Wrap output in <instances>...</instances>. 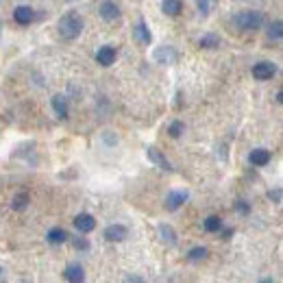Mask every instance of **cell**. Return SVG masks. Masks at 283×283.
I'll list each match as a JSON object with an SVG mask.
<instances>
[{"instance_id":"9a60e30c","label":"cell","mask_w":283,"mask_h":283,"mask_svg":"<svg viewBox=\"0 0 283 283\" xmlns=\"http://www.w3.org/2000/svg\"><path fill=\"white\" fill-rule=\"evenodd\" d=\"M100 18H102V20H107V22L118 20V18H120V9H118V5H113V3H102V5H100Z\"/></svg>"},{"instance_id":"4fadbf2b","label":"cell","mask_w":283,"mask_h":283,"mask_svg":"<svg viewBox=\"0 0 283 283\" xmlns=\"http://www.w3.org/2000/svg\"><path fill=\"white\" fill-rule=\"evenodd\" d=\"M53 109H55V113H57V116H59L61 120H68L70 107H68V100H66V96H61V94L53 96Z\"/></svg>"},{"instance_id":"44dd1931","label":"cell","mask_w":283,"mask_h":283,"mask_svg":"<svg viewBox=\"0 0 283 283\" xmlns=\"http://www.w3.org/2000/svg\"><path fill=\"white\" fill-rule=\"evenodd\" d=\"M207 255H209V250L205 246H194L190 253H188V260L194 262V264H198V262H205Z\"/></svg>"},{"instance_id":"f546056e","label":"cell","mask_w":283,"mask_h":283,"mask_svg":"<svg viewBox=\"0 0 283 283\" xmlns=\"http://www.w3.org/2000/svg\"><path fill=\"white\" fill-rule=\"evenodd\" d=\"M0 279H3V266H0Z\"/></svg>"},{"instance_id":"9c48e42d","label":"cell","mask_w":283,"mask_h":283,"mask_svg":"<svg viewBox=\"0 0 283 283\" xmlns=\"http://www.w3.org/2000/svg\"><path fill=\"white\" fill-rule=\"evenodd\" d=\"M126 236H128V231L124 224H109L107 229H105V240L107 242H122Z\"/></svg>"},{"instance_id":"2e32d148","label":"cell","mask_w":283,"mask_h":283,"mask_svg":"<svg viewBox=\"0 0 283 283\" xmlns=\"http://www.w3.org/2000/svg\"><path fill=\"white\" fill-rule=\"evenodd\" d=\"M70 236H68V231L66 229H61V226H53L50 231L46 233V240L50 242V244H63Z\"/></svg>"},{"instance_id":"83f0119b","label":"cell","mask_w":283,"mask_h":283,"mask_svg":"<svg viewBox=\"0 0 283 283\" xmlns=\"http://www.w3.org/2000/svg\"><path fill=\"white\" fill-rule=\"evenodd\" d=\"M268 198L272 200V203L279 205V203H281V190H279V188H277V190H270V192H268Z\"/></svg>"},{"instance_id":"ac0fdd59","label":"cell","mask_w":283,"mask_h":283,"mask_svg":"<svg viewBox=\"0 0 283 283\" xmlns=\"http://www.w3.org/2000/svg\"><path fill=\"white\" fill-rule=\"evenodd\" d=\"M161 11L174 18V15H179L183 11V3L181 0H164V3H161Z\"/></svg>"},{"instance_id":"5bb4252c","label":"cell","mask_w":283,"mask_h":283,"mask_svg":"<svg viewBox=\"0 0 283 283\" xmlns=\"http://www.w3.org/2000/svg\"><path fill=\"white\" fill-rule=\"evenodd\" d=\"M146 157L152 161V164H157L161 170H168V172H170V170H172V166H170V161L164 157V155H161V150H157V148H146Z\"/></svg>"},{"instance_id":"d4e9b609","label":"cell","mask_w":283,"mask_h":283,"mask_svg":"<svg viewBox=\"0 0 283 283\" xmlns=\"http://www.w3.org/2000/svg\"><path fill=\"white\" fill-rule=\"evenodd\" d=\"M214 3H216V0H198V9H200V13H203V15H207L209 11H212Z\"/></svg>"},{"instance_id":"277c9868","label":"cell","mask_w":283,"mask_h":283,"mask_svg":"<svg viewBox=\"0 0 283 283\" xmlns=\"http://www.w3.org/2000/svg\"><path fill=\"white\" fill-rule=\"evenodd\" d=\"M176 59H179V55L172 46H161L155 50V61L161 66H172V63H176Z\"/></svg>"},{"instance_id":"ba28073f","label":"cell","mask_w":283,"mask_h":283,"mask_svg":"<svg viewBox=\"0 0 283 283\" xmlns=\"http://www.w3.org/2000/svg\"><path fill=\"white\" fill-rule=\"evenodd\" d=\"M116 55H118V50L113 46H102V48H98V53H96V61H98L100 66L109 68L111 63H116Z\"/></svg>"},{"instance_id":"5b68a950","label":"cell","mask_w":283,"mask_h":283,"mask_svg":"<svg viewBox=\"0 0 283 283\" xmlns=\"http://www.w3.org/2000/svg\"><path fill=\"white\" fill-rule=\"evenodd\" d=\"M274 72H277L274 63H270V61H260V63H255V68H253V76L257 81H268V79L274 76Z\"/></svg>"},{"instance_id":"d6986e66","label":"cell","mask_w":283,"mask_h":283,"mask_svg":"<svg viewBox=\"0 0 283 283\" xmlns=\"http://www.w3.org/2000/svg\"><path fill=\"white\" fill-rule=\"evenodd\" d=\"M29 192H18L15 196L11 198V209L13 212H24V209L29 207Z\"/></svg>"},{"instance_id":"6da1fadb","label":"cell","mask_w":283,"mask_h":283,"mask_svg":"<svg viewBox=\"0 0 283 283\" xmlns=\"http://www.w3.org/2000/svg\"><path fill=\"white\" fill-rule=\"evenodd\" d=\"M57 29H59V35L63 39H76L81 33H83V18H81L76 11H68L66 15L59 18Z\"/></svg>"},{"instance_id":"cb8c5ba5","label":"cell","mask_w":283,"mask_h":283,"mask_svg":"<svg viewBox=\"0 0 283 283\" xmlns=\"http://www.w3.org/2000/svg\"><path fill=\"white\" fill-rule=\"evenodd\" d=\"M183 131H185V124L181 122V120H174V122L168 126V135L174 137V140H179V137L183 135Z\"/></svg>"},{"instance_id":"603a6c76","label":"cell","mask_w":283,"mask_h":283,"mask_svg":"<svg viewBox=\"0 0 283 283\" xmlns=\"http://www.w3.org/2000/svg\"><path fill=\"white\" fill-rule=\"evenodd\" d=\"M268 37L274 39V42H279V39L283 37V22L281 20H274L270 24V29H268Z\"/></svg>"},{"instance_id":"f1b7e54d","label":"cell","mask_w":283,"mask_h":283,"mask_svg":"<svg viewBox=\"0 0 283 283\" xmlns=\"http://www.w3.org/2000/svg\"><path fill=\"white\" fill-rule=\"evenodd\" d=\"M231 236H233V231H231V229H226V231H224V240H229Z\"/></svg>"},{"instance_id":"7402d4cb","label":"cell","mask_w":283,"mask_h":283,"mask_svg":"<svg viewBox=\"0 0 283 283\" xmlns=\"http://www.w3.org/2000/svg\"><path fill=\"white\" fill-rule=\"evenodd\" d=\"M203 226H205V231H209V233L220 231V229H222V220H220V216H209V218H205Z\"/></svg>"},{"instance_id":"8992f818","label":"cell","mask_w":283,"mask_h":283,"mask_svg":"<svg viewBox=\"0 0 283 283\" xmlns=\"http://www.w3.org/2000/svg\"><path fill=\"white\" fill-rule=\"evenodd\" d=\"M74 229L79 233H92L96 229V220L92 214H79L74 218Z\"/></svg>"},{"instance_id":"7c38bea8","label":"cell","mask_w":283,"mask_h":283,"mask_svg":"<svg viewBox=\"0 0 283 283\" xmlns=\"http://www.w3.org/2000/svg\"><path fill=\"white\" fill-rule=\"evenodd\" d=\"M133 35H135L137 42L144 44V46H150V42H152V35H150V29L146 27V22H137L135 29H133Z\"/></svg>"},{"instance_id":"e0dca14e","label":"cell","mask_w":283,"mask_h":283,"mask_svg":"<svg viewBox=\"0 0 283 283\" xmlns=\"http://www.w3.org/2000/svg\"><path fill=\"white\" fill-rule=\"evenodd\" d=\"M159 238L168 246H174L176 244V231L170 224H159Z\"/></svg>"},{"instance_id":"484cf974","label":"cell","mask_w":283,"mask_h":283,"mask_svg":"<svg viewBox=\"0 0 283 283\" xmlns=\"http://www.w3.org/2000/svg\"><path fill=\"white\" fill-rule=\"evenodd\" d=\"M236 212L242 214V216H246L250 212V205L246 203V200H238V203H236Z\"/></svg>"},{"instance_id":"3957f363","label":"cell","mask_w":283,"mask_h":283,"mask_svg":"<svg viewBox=\"0 0 283 283\" xmlns=\"http://www.w3.org/2000/svg\"><path fill=\"white\" fill-rule=\"evenodd\" d=\"M188 198H190L188 190H172V192H168V196L164 200V207L168 209V212H176L183 203H188Z\"/></svg>"},{"instance_id":"4316f807","label":"cell","mask_w":283,"mask_h":283,"mask_svg":"<svg viewBox=\"0 0 283 283\" xmlns=\"http://www.w3.org/2000/svg\"><path fill=\"white\" fill-rule=\"evenodd\" d=\"M74 248H79V250H87V248H90V242H87L85 238H74Z\"/></svg>"},{"instance_id":"52a82bcc","label":"cell","mask_w":283,"mask_h":283,"mask_svg":"<svg viewBox=\"0 0 283 283\" xmlns=\"http://www.w3.org/2000/svg\"><path fill=\"white\" fill-rule=\"evenodd\" d=\"M13 20L18 22L20 27H29V24L35 20V11L31 9V7H27V5L15 7V11H13Z\"/></svg>"},{"instance_id":"30bf717a","label":"cell","mask_w":283,"mask_h":283,"mask_svg":"<svg viewBox=\"0 0 283 283\" xmlns=\"http://www.w3.org/2000/svg\"><path fill=\"white\" fill-rule=\"evenodd\" d=\"M63 277H66L70 283H81V281H85V270H83V266L81 264H68L66 266V270H63Z\"/></svg>"},{"instance_id":"ffe728a7","label":"cell","mask_w":283,"mask_h":283,"mask_svg":"<svg viewBox=\"0 0 283 283\" xmlns=\"http://www.w3.org/2000/svg\"><path fill=\"white\" fill-rule=\"evenodd\" d=\"M198 46L200 48H207V50H214V48H220V37L216 33H207L198 39Z\"/></svg>"},{"instance_id":"8fae6325","label":"cell","mask_w":283,"mask_h":283,"mask_svg":"<svg viewBox=\"0 0 283 283\" xmlns=\"http://www.w3.org/2000/svg\"><path fill=\"white\" fill-rule=\"evenodd\" d=\"M270 159H272V155H270V150H268V148H255V150L248 155V161H250L253 166H257V168L268 166V164H270Z\"/></svg>"},{"instance_id":"7a4b0ae2","label":"cell","mask_w":283,"mask_h":283,"mask_svg":"<svg viewBox=\"0 0 283 283\" xmlns=\"http://www.w3.org/2000/svg\"><path fill=\"white\" fill-rule=\"evenodd\" d=\"M233 22L242 31H257L264 24V15L262 11H242L233 18Z\"/></svg>"}]
</instances>
